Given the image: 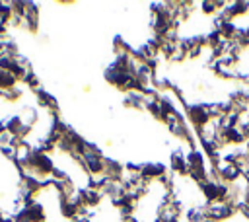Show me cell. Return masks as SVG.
<instances>
[{"mask_svg":"<svg viewBox=\"0 0 249 222\" xmlns=\"http://www.w3.org/2000/svg\"><path fill=\"white\" fill-rule=\"evenodd\" d=\"M169 166L171 171L177 175H187V158H185V150L177 148L169 154Z\"/></svg>","mask_w":249,"mask_h":222,"instance_id":"2","label":"cell"},{"mask_svg":"<svg viewBox=\"0 0 249 222\" xmlns=\"http://www.w3.org/2000/svg\"><path fill=\"white\" fill-rule=\"evenodd\" d=\"M185 117L187 123L193 127V130L202 129L204 125L210 123V113H208V103H185Z\"/></svg>","mask_w":249,"mask_h":222,"instance_id":"1","label":"cell"}]
</instances>
